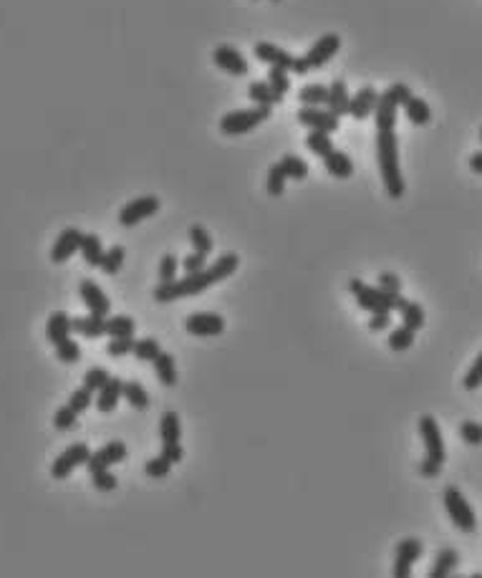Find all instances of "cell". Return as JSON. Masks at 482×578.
I'll return each instance as SVG.
<instances>
[{
  "mask_svg": "<svg viewBox=\"0 0 482 578\" xmlns=\"http://www.w3.org/2000/svg\"><path fill=\"white\" fill-rule=\"evenodd\" d=\"M238 265H240L238 253H225V255H220V258L215 260L210 268H205V271L185 276L182 281H172V283H159L152 295H154V301L157 303H172V301H177V298L197 295V293H202V290L210 288V285L230 278L232 273L238 271Z\"/></svg>",
  "mask_w": 482,
  "mask_h": 578,
  "instance_id": "1",
  "label": "cell"
},
{
  "mask_svg": "<svg viewBox=\"0 0 482 578\" xmlns=\"http://www.w3.org/2000/svg\"><path fill=\"white\" fill-rule=\"evenodd\" d=\"M376 159H379L387 195L391 200L404 197V177L399 170V144L394 132H376Z\"/></svg>",
  "mask_w": 482,
  "mask_h": 578,
  "instance_id": "2",
  "label": "cell"
},
{
  "mask_svg": "<svg viewBox=\"0 0 482 578\" xmlns=\"http://www.w3.org/2000/svg\"><path fill=\"white\" fill-rule=\"evenodd\" d=\"M351 293H354V298H356V303L363 308V311H371V314H384V311H401V308L407 306V298H401V295H389L384 293L382 288H374V285H366L363 281H351L349 283Z\"/></svg>",
  "mask_w": 482,
  "mask_h": 578,
  "instance_id": "3",
  "label": "cell"
},
{
  "mask_svg": "<svg viewBox=\"0 0 482 578\" xmlns=\"http://www.w3.org/2000/svg\"><path fill=\"white\" fill-rule=\"evenodd\" d=\"M265 119H270V107L238 109V112H230L220 119V132L227 137H238V134L250 132L257 124H263Z\"/></svg>",
  "mask_w": 482,
  "mask_h": 578,
  "instance_id": "4",
  "label": "cell"
},
{
  "mask_svg": "<svg viewBox=\"0 0 482 578\" xmlns=\"http://www.w3.org/2000/svg\"><path fill=\"white\" fill-rule=\"evenodd\" d=\"M442 497H445V508L447 513H450L452 523H455L460 530H464V533H472V530L477 528V518H475V510L464 500L462 492H460L455 485H450V488H445Z\"/></svg>",
  "mask_w": 482,
  "mask_h": 578,
  "instance_id": "5",
  "label": "cell"
},
{
  "mask_svg": "<svg viewBox=\"0 0 482 578\" xmlns=\"http://www.w3.org/2000/svg\"><path fill=\"white\" fill-rule=\"evenodd\" d=\"M88 457H91V450H88L86 442H76V445L66 447V450L53 459V465H51V478L66 480L79 465H86Z\"/></svg>",
  "mask_w": 482,
  "mask_h": 578,
  "instance_id": "6",
  "label": "cell"
},
{
  "mask_svg": "<svg viewBox=\"0 0 482 578\" xmlns=\"http://www.w3.org/2000/svg\"><path fill=\"white\" fill-rule=\"evenodd\" d=\"M420 434H422V442H424V450H427V457L434 459V462H445L447 452H445V440H442V429H439L437 419H434L432 415H424L420 417Z\"/></svg>",
  "mask_w": 482,
  "mask_h": 578,
  "instance_id": "7",
  "label": "cell"
},
{
  "mask_svg": "<svg viewBox=\"0 0 482 578\" xmlns=\"http://www.w3.org/2000/svg\"><path fill=\"white\" fill-rule=\"evenodd\" d=\"M159 205H162V202H159L154 195L137 197V200L126 202L124 208L119 210V222H121L124 227L137 225V222L147 220V217H152V215H157Z\"/></svg>",
  "mask_w": 482,
  "mask_h": 578,
  "instance_id": "8",
  "label": "cell"
},
{
  "mask_svg": "<svg viewBox=\"0 0 482 578\" xmlns=\"http://www.w3.org/2000/svg\"><path fill=\"white\" fill-rule=\"evenodd\" d=\"M422 556V541L420 538H404L396 546L394 553V578H412V566Z\"/></svg>",
  "mask_w": 482,
  "mask_h": 578,
  "instance_id": "9",
  "label": "cell"
},
{
  "mask_svg": "<svg viewBox=\"0 0 482 578\" xmlns=\"http://www.w3.org/2000/svg\"><path fill=\"white\" fill-rule=\"evenodd\" d=\"M295 119L303 126H308L311 132H326L331 134L338 129V116L331 114L328 109H316V107H301V112L295 114Z\"/></svg>",
  "mask_w": 482,
  "mask_h": 578,
  "instance_id": "10",
  "label": "cell"
},
{
  "mask_svg": "<svg viewBox=\"0 0 482 578\" xmlns=\"http://www.w3.org/2000/svg\"><path fill=\"white\" fill-rule=\"evenodd\" d=\"M338 48H341V38H338L336 33H326V36H321L319 41L311 46V51H308L303 58H306L308 69H321V66H326V63L336 56Z\"/></svg>",
  "mask_w": 482,
  "mask_h": 578,
  "instance_id": "11",
  "label": "cell"
},
{
  "mask_svg": "<svg viewBox=\"0 0 482 578\" xmlns=\"http://www.w3.org/2000/svg\"><path fill=\"white\" fill-rule=\"evenodd\" d=\"M121 459H126V445L124 442H109L101 450L91 452L86 467L88 472H99V470H109L112 465H119Z\"/></svg>",
  "mask_w": 482,
  "mask_h": 578,
  "instance_id": "12",
  "label": "cell"
},
{
  "mask_svg": "<svg viewBox=\"0 0 482 578\" xmlns=\"http://www.w3.org/2000/svg\"><path fill=\"white\" fill-rule=\"evenodd\" d=\"M79 293H81V301L86 303L88 314L94 316H101V318H107L109 311H112V303H109V295L101 290V285H96L94 281H88V278H83L81 285H79Z\"/></svg>",
  "mask_w": 482,
  "mask_h": 578,
  "instance_id": "13",
  "label": "cell"
},
{
  "mask_svg": "<svg viewBox=\"0 0 482 578\" xmlns=\"http://www.w3.org/2000/svg\"><path fill=\"white\" fill-rule=\"evenodd\" d=\"M185 328L192 336H220L225 331V318L217 314H210V311L207 314H192L185 321Z\"/></svg>",
  "mask_w": 482,
  "mask_h": 578,
  "instance_id": "14",
  "label": "cell"
},
{
  "mask_svg": "<svg viewBox=\"0 0 482 578\" xmlns=\"http://www.w3.org/2000/svg\"><path fill=\"white\" fill-rule=\"evenodd\" d=\"M253 53H255L257 61L268 63V66H273V69L293 71L295 56H290L288 51L281 48V46H276V43H265V41H260V43H255Z\"/></svg>",
  "mask_w": 482,
  "mask_h": 578,
  "instance_id": "15",
  "label": "cell"
},
{
  "mask_svg": "<svg viewBox=\"0 0 482 578\" xmlns=\"http://www.w3.org/2000/svg\"><path fill=\"white\" fill-rule=\"evenodd\" d=\"M81 240H83V233L76 230V227L61 230V235H58L53 248H51V260H53V263H66V260L81 248Z\"/></svg>",
  "mask_w": 482,
  "mask_h": 578,
  "instance_id": "16",
  "label": "cell"
},
{
  "mask_svg": "<svg viewBox=\"0 0 482 578\" xmlns=\"http://www.w3.org/2000/svg\"><path fill=\"white\" fill-rule=\"evenodd\" d=\"M213 61L217 69L227 71V74H232V76L248 74V61H245L243 53H240L238 48H232V46H217L213 53Z\"/></svg>",
  "mask_w": 482,
  "mask_h": 578,
  "instance_id": "17",
  "label": "cell"
},
{
  "mask_svg": "<svg viewBox=\"0 0 482 578\" xmlns=\"http://www.w3.org/2000/svg\"><path fill=\"white\" fill-rule=\"evenodd\" d=\"M376 101H379V94H376L374 86H363L356 91V96H351L349 104V114L356 121H363L371 112L376 109Z\"/></svg>",
  "mask_w": 482,
  "mask_h": 578,
  "instance_id": "18",
  "label": "cell"
},
{
  "mask_svg": "<svg viewBox=\"0 0 482 578\" xmlns=\"http://www.w3.org/2000/svg\"><path fill=\"white\" fill-rule=\"evenodd\" d=\"M396 101L384 91L379 94V101H376L374 116H376V132H394L396 126Z\"/></svg>",
  "mask_w": 482,
  "mask_h": 578,
  "instance_id": "19",
  "label": "cell"
},
{
  "mask_svg": "<svg viewBox=\"0 0 482 578\" xmlns=\"http://www.w3.org/2000/svg\"><path fill=\"white\" fill-rule=\"evenodd\" d=\"M124 382L121 379H109L104 387L99 389V396H96V407H99V412H114L116 409V404H119V399L124 394Z\"/></svg>",
  "mask_w": 482,
  "mask_h": 578,
  "instance_id": "20",
  "label": "cell"
},
{
  "mask_svg": "<svg viewBox=\"0 0 482 578\" xmlns=\"http://www.w3.org/2000/svg\"><path fill=\"white\" fill-rule=\"evenodd\" d=\"M323 167L328 170V175L336 177V180H349V177L354 175V162H351L349 154L341 149H333L331 154H326Z\"/></svg>",
  "mask_w": 482,
  "mask_h": 578,
  "instance_id": "21",
  "label": "cell"
},
{
  "mask_svg": "<svg viewBox=\"0 0 482 578\" xmlns=\"http://www.w3.org/2000/svg\"><path fill=\"white\" fill-rule=\"evenodd\" d=\"M71 328H74L76 333L86 336V339H101V336L107 333V318L88 314V316H81V318H71Z\"/></svg>",
  "mask_w": 482,
  "mask_h": 578,
  "instance_id": "22",
  "label": "cell"
},
{
  "mask_svg": "<svg viewBox=\"0 0 482 578\" xmlns=\"http://www.w3.org/2000/svg\"><path fill=\"white\" fill-rule=\"evenodd\" d=\"M349 104H351V96H349V88H346V81L344 79H336V81L328 86V112L336 114V116H344V114H349Z\"/></svg>",
  "mask_w": 482,
  "mask_h": 578,
  "instance_id": "23",
  "label": "cell"
},
{
  "mask_svg": "<svg viewBox=\"0 0 482 578\" xmlns=\"http://www.w3.org/2000/svg\"><path fill=\"white\" fill-rule=\"evenodd\" d=\"M71 331H74V328H71L69 314L56 311V314L48 316V323H46V339H48L51 344H61L63 339H69Z\"/></svg>",
  "mask_w": 482,
  "mask_h": 578,
  "instance_id": "24",
  "label": "cell"
},
{
  "mask_svg": "<svg viewBox=\"0 0 482 578\" xmlns=\"http://www.w3.org/2000/svg\"><path fill=\"white\" fill-rule=\"evenodd\" d=\"M460 563V556L455 548H442L434 558V566L429 568V578H450Z\"/></svg>",
  "mask_w": 482,
  "mask_h": 578,
  "instance_id": "25",
  "label": "cell"
},
{
  "mask_svg": "<svg viewBox=\"0 0 482 578\" xmlns=\"http://www.w3.org/2000/svg\"><path fill=\"white\" fill-rule=\"evenodd\" d=\"M81 255L83 260H86L91 268H101V263H104V246H101V238L94 233H83V240H81Z\"/></svg>",
  "mask_w": 482,
  "mask_h": 578,
  "instance_id": "26",
  "label": "cell"
},
{
  "mask_svg": "<svg viewBox=\"0 0 482 578\" xmlns=\"http://www.w3.org/2000/svg\"><path fill=\"white\" fill-rule=\"evenodd\" d=\"M248 96L255 101L257 107H276V104L283 101V96L276 94V91L268 86V81H253L250 86H248Z\"/></svg>",
  "mask_w": 482,
  "mask_h": 578,
  "instance_id": "27",
  "label": "cell"
},
{
  "mask_svg": "<svg viewBox=\"0 0 482 578\" xmlns=\"http://www.w3.org/2000/svg\"><path fill=\"white\" fill-rule=\"evenodd\" d=\"M154 371H157V379L164 384V387H175L177 384V366H175V356L172 354H167V351H162L159 354L154 361Z\"/></svg>",
  "mask_w": 482,
  "mask_h": 578,
  "instance_id": "28",
  "label": "cell"
},
{
  "mask_svg": "<svg viewBox=\"0 0 482 578\" xmlns=\"http://www.w3.org/2000/svg\"><path fill=\"white\" fill-rule=\"evenodd\" d=\"M404 112H407V119L417 126L429 124V119H432V109H429V104H427L424 99H420V96H412V99L404 104Z\"/></svg>",
  "mask_w": 482,
  "mask_h": 578,
  "instance_id": "29",
  "label": "cell"
},
{
  "mask_svg": "<svg viewBox=\"0 0 482 578\" xmlns=\"http://www.w3.org/2000/svg\"><path fill=\"white\" fill-rule=\"evenodd\" d=\"M159 437H162V445H177L182 437V424L180 417L175 412H164L162 422H159Z\"/></svg>",
  "mask_w": 482,
  "mask_h": 578,
  "instance_id": "30",
  "label": "cell"
},
{
  "mask_svg": "<svg viewBox=\"0 0 482 578\" xmlns=\"http://www.w3.org/2000/svg\"><path fill=\"white\" fill-rule=\"evenodd\" d=\"M134 328H137V323H134L132 316L107 318V336H112V339H134Z\"/></svg>",
  "mask_w": 482,
  "mask_h": 578,
  "instance_id": "31",
  "label": "cell"
},
{
  "mask_svg": "<svg viewBox=\"0 0 482 578\" xmlns=\"http://www.w3.org/2000/svg\"><path fill=\"white\" fill-rule=\"evenodd\" d=\"M298 99H301L303 107H316L321 109L323 104H328V86L323 83H308L298 91Z\"/></svg>",
  "mask_w": 482,
  "mask_h": 578,
  "instance_id": "32",
  "label": "cell"
},
{
  "mask_svg": "<svg viewBox=\"0 0 482 578\" xmlns=\"http://www.w3.org/2000/svg\"><path fill=\"white\" fill-rule=\"evenodd\" d=\"M124 399L132 407H137V409H147L149 407V394H147V389L142 387L139 382H124Z\"/></svg>",
  "mask_w": 482,
  "mask_h": 578,
  "instance_id": "33",
  "label": "cell"
},
{
  "mask_svg": "<svg viewBox=\"0 0 482 578\" xmlns=\"http://www.w3.org/2000/svg\"><path fill=\"white\" fill-rule=\"evenodd\" d=\"M306 144H308V149L314 152L316 157H321V159H323L326 154H331V152H333L331 134H326V132H311L306 137Z\"/></svg>",
  "mask_w": 482,
  "mask_h": 578,
  "instance_id": "34",
  "label": "cell"
},
{
  "mask_svg": "<svg viewBox=\"0 0 482 578\" xmlns=\"http://www.w3.org/2000/svg\"><path fill=\"white\" fill-rule=\"evenodd\" d=\"M278 164H281L283 175L288 177V180H303V177L308 175V164L303 162L301 157H295V154H286Z\"/></svg>",
  "mask_w": 482,
  "mask_h": 578,
  "instance_id": "35",
  "label": "cell"
},
{
  "mask_svg": "<svg viewBox=\"0 0 482 578\" xmlns=\"http://www.w3.org/2000/svg\"><path fill=\"white\" fill-rule=\"evenodd\" d=\"M399 314H401V321H404V326L412 328V331H420V328L424 326V308H422L420 303L407 301V306L401 308Z\"/></svg>",
  "mask_w": 482,
  "mask_h": 578,
  "instance_id": "36",
  "label": "cell"
},
{
  "mask_svg": "<svg viewBox=\"0 0 482 578\" xmlns=\"http://www.w3.org/2000/svg\"><path fill=\"white\" fill-rule=\"evenodd\" d=\"M412 344H414V331L404 326V323L389 333V349H391V351H407Z\"/></svg>",
  "mask_w": 482,
  "mask_h": 578,
  "instance_id": "37",
  "label": "cell"
},
{
  "mask_svg": "<svg viewBox=\"0 0 482 578\" xmlns=\"http://www.w3.org/2000/svg\"><path fill=\"white\" fill-rule=\"evenodd\" d=\"M124 248L121 246H114L109 248L107 253H104V263H101V271L109 273V276H116V273L121 271V265H124Z\"/></svg>",
  "mask_w": 482,
  "mask_h": 578,
  "instance_id": "38",
  "label": "cell"
},
{
  "mask_svg": "<svg viewBox=\"0 0 482 578\" xmlns=\"http://www.w3.org/2000/svg\"><path fill=\"white\" fill-rule=\"evenodd\" d=\"M189 240H192L194 253H202V255H210L213 253V238L202 225H192L189 227Z\"/></svg>",
  "mask_w": 482,
  "mask_h": 578,
  "instance_id": "39",
  "label": "cell"
},
{
  "mask_svg": "<svg viewBox=\"0 0 482 578\" xmlns=\"http://www.w3.org/2000/svg\"><path fill=\"white\" fill-rule=\"evenodd\" d=\"M56 356L63 364H76L81 358V346L76 344L74 339H63L61 344H56Z\"/></svg>",
  "mask_w": 482,
  "mask_h": 578,
  "instance_id": "40",
  "label": "cell"
},
{
  "mask_svg": "<svg viewBox=\"0 0 482 578\" xmlns=\"http://www.w3.org/2000/svg\"><path fill=\"white\" fill-rule=\"evenodd\" d=\"M286 180H288V177L283 175L281 164H273V167L268 170V180H265L268 195H270V197H281V195H283V189H286Z\"/></svg>",
  "mask_w": 482,
  "mask_h": 578,
  "instance_id": "41",
  "label": "cell"
},
{
  "mask_svg": "<svg viewBox=\"0 0 482 578\" xmlns=\"http://www.w3.org/2000/svg\"><path fill=\"white\" fill-rule=\"evenodd\" d=\"M132 354L139 358V361H154V358L162 354V349H159V344L154 339H142V341H134Z\"/></svg>",
  "mask_w": 482,
  "mask_h": 578,
  "instance_id": "42",
  "label": "cell"
},
{
  "mask_svg": "<svg viewBox=\"0 0 482 578\" xmlns=\"http://www.w3.org/2000/svg\"><path fill=\"white\" fill-rule=\"evenodd\" d=\"M268 86L276 91V94H281V96H286L290 91V81H288V71H283V69H273L270 66V71H268Z\"/></svg>",
  "mask_w": 482,
  "mask_h": 578,
  "instance_id": "43",
  "label": "cell"
},
{
  "mask_svg": "<svg viewBox=\"0 0 482 578\" xmlns=\"http://www.w3.org/2000/svg\"><path fill=\"white\" fill-rule=\"evenodd\" d=\"M112 379V374H109L104 366H94V369H88L86 371V377H83V387L86 389H91V391H99L104 384Z\"/></svg>",
  "mask_w": 482,
  "mask_h": 578,
  "instance_id": "44",
  "label": "cell"
},
{
  "mask_svg": "<svg viewBox=\"0 0 482 578\" xmlns=\"http://www.w3.org/2000/svg\"><path fill=\"white\" fill-rule=\"evenodd\" d=\"M76 419H79V412H74V409L66 404V407L56 409V415H53V427L61 429V432H66V429L76 427Z\"/></svg>",
  "mask_w": 482,
  "mask_h": 578,
  "instance_id": "45",
  "label": "cell"
},
{
  "mask_svg": "<svg viewBox=\"0 0 482 578\" xmlns=\"http://www.w3.org/2000/svg\"><path fill=\"white\" fill-rule=\"evenodd\" d=\"M94 391L91 389H86V387H79V389L74 391V394L69 396V407L74 409V412H79V415H81V412H86L88 407H91V399H94Z\"/></svg>",
  "mask_w": 482,
  "mask_h": 578,
  "instance_id": "46",
  "label": "cell"
},
{
  "mask_svg": "<svg viewBox=\"0 0 482 578\" xmlns=\"http://www.w3.org/2000/svg\"><path fill=\"white\" fill-rule=\"evenodd\" d=\"M169 470H172V462H169V459H164L162 455H159V457H152L149 462L145 465V472L149 475V478H154V480L167 478Z\"/></svg>",
  "mask_w": 482,
  "mask_h": 578,
  "instance_id": "47",
  "label": "cell"
},
{
  "mask_svg": "<svg viewBox=\"0 0 482 578\" xmlns=\"http://www.w3.org/2000/svg\"><path fill=\"white\" fill-rule=\"evenodd\" d=\"M177 268H180L177 258L172 253H167L162 258V263H159V283H172V281H177Z\"/></svg>",
  "mask_w": 482,
  "mask_h": 578,
  "instance_id": "48",
  "label": "cell"
},
{
  "mask_svg": "<svg viewBox=\"0 0 482 578\" xmlns=\"http://www.w3.org/2000/svg\"><path fill=\"white\" fill-rule=\"evenodd\" d=\"M464 389L467 391H475V389H480L482 387V354L475 358V364L470 366V371L464 374Z\"/></svg>",
  "mask_w": 482,
  "mask_h": 578,
  "instance_id": "49",
  "label": "cell"
},
{
  "mask_svg": "<svg viewBox=\"0 0 482 578\" xmlns=\"http://www.w3.org/2000/svg\"><path fill=\"white\" fill-rule=\"evenodd\" d=\"M91 483H94L96 490L101 492H112L114 488H116V475L109 470H99V472H91Z\"/></svg>",
  "mask_w": 482,
  "mask_h": 578,
  "instance_id": "50",
  "label": "cell"
},
{
  "mask_svg": "<svg viewBox=\"0 0 482 578\" xmlns=\"http://www.w3.org/2000/svg\"><path fill=\"white\" fill-rule=\"evenodd\" d=\"M460 437H462L467 445H482V424H477V422H462V424H460Z\"/></svg>",
  "mask_w": 482,
  "mask_h": 578,
  "instance_id": "51",
  "label": "cell"
},
{
  "mask_svg": "<svg viewBox=\"0 0 482 578\" xmlns=\"http://www.w3.org/2000/svg\"><path fill=\"white\" fill-rule=\"evenodd\" d=\"M132 351H134V339H112L107 346V354L114 358L126 356V354H132Z\"/></svg>",
  "mask_w": 482,
  "mask_h": 578,
  "instance_id": "52",
  "label": "cell"
},
{
  "mask_svg": "<svg viewBox=\"0 0 482 578\" xmlns=\"http://www.w3.org/2000/svg\"><path fill=\"white\" fill-rule=\"evenodd\" d=\"M387 94L391 96V99L396 101V107H404V104H407L409 99H412V88L407 86V83L404 81H396V83H391V86L387 88Z\"/></svg>",
  "mask_w": 482,
  "mask_h": 578,
  "instance_id": "53",
  "label": "cell"
},
{
  "mask_svg": "<svg viewBox=\"0 0 482 578\" xmlns=\"http://www.w3.org/2000/svg\"><path fill=\"white\" fill-rule=\"evenodd\" d=\"M207 255H202V253H192V255H187V258H182V268H185V273L187 276H192V273H200L207 268Z\"/></svg>",
  "mask_w": 482,
  "mask_h": 578,
  "instance_id": "54",
  "label": "cell"
},
{
  "mask_svg": "<svg viewBox=\"0 0 482 578\" xmlns=\"http://www.w3.org/2000/svg\"><path fill=\"white\" fill-rule=\"evenodd\" d=\"M379 288L389 295H399L401 293V281L394 273H379Z\"/></svg>",
  "mask_w": 482,
  "mask_h": 578,
  "instance_id": "55",
  "label": "cell"
},
{
  "mask_svg": "<svg viewBox=\"0 0 482 578\" xmlns=\"http://www.w3.org/2000/svg\"><path fill=\"white\" fill-rule=\"evenodd\" d=\"M162 457L175 465V462H180V459L185 457V450H182L180 442H177V445H162Z\"/></svg>",
  "mask_w": 482,
  "mask_h": 578,
  "instance_id": "56",
  "label": "cell"
},
{
  "mask_svg": "<svg viewBox=\"0 0 482 578\" xmlns=\"http://www.w3.org/2000/svg\"><path fill=\"white\" fill-rule=\"evenodd\" d=\"M389 323H391V314L389 311H384V314H374L369 321V328L371 331H384V328H389Z\"/></svg>",
  "mask_w": 482,
  "mask_h": 578,
  "instance_id": "57",
  "label": "cell"
},
{
  "mask_svg": "<svg viewBox=\"0 0 482 578\" xmlns=\"http://www.w3.org/2000/svg\"><path fill=\"white\" fill-rule=\"evenodd\" d=\"M439 470H442V465H439V462H434V459H429V457H424L420 462V472L424 475V478H437Z\"/></svg>",
  "mask_w": 482,
  "mask_h": 578,
  "instance_id": "58",
  "label": "cell"
},
{
  "mask_svg": "<svg viewBox=\"0 0 482 578\" xmlns=\"http://www.w3.org/2000/svg\"><path fill=\"white\" fill-rule=\"evenodd\" d=\"M308 63H306V58H295V63H293V74H298V76H306L308 74Z\"/></svg>",
  "mask_w": 482,
  "mask_h": 578,
  "instance_id": "59",
  "label": "cell"
},
{
  "mask_svg": "<svg viewBox=\"0 0 482 578\" xmlns=\"http://www.w3.org/2000/svg\"><path fill=\"white\" fill-rule=\"evenodd\" d=\"M470 170L477 172V175H482V152H477V154L470 157Z\"/></svg>",
  "mask_w": 482,
  "mask_h": 578,
  "instance_id": "60",
  "label": "cell"
},
{
  "mask_svg": "<svg viewBox=\"0 0 482 578\" xmlns=\"http://www.w3.org/2000/svg\"><path fill=\"white\" fill-rule=\"evenodd\" d=\"M467 578H482V573H475V576H467Z\"/></svg>",
  "mask_w": 482,
  "mask_h": 578,
  "instance_id": "61",
  "label": "cell"
},
{
  "mask_svg": "<svg viewBox=\"0 0 482 578\" xmlns=\"http://www.w3.org/2000/svg\"><path fill=\"white\" fill-rule=\"evenodd\" d=\"M450 578H464V576H457V573H452V576H450Z\"/></svg>",
  "mask_w": 482,
  "mask_h": 578,
  "instance_id": "62",
  "label": "cell"
},
{
  "mask_svg": "<svg viewBox=\"0 0 482 578\" xmlns=\"http://www.w3.org/2000/svg\"><path fill=\"white\" fill-rule=\"evenodd\" d=\"M480 139H482V129H480Z\"/></svg>",
  "mask_w": 482,
  "mask_h": 578,
  "instance_id": "63",
  "label": "cell"
},
{
  "mask_svg": "<svg viewBox=\"0 0 482 578\" xmlns=\"http://www.w3.org/2000/svg\"><path fill=\"white\" fill-rule=\"evenodd\" d=\"M273 3H278V0H273Z\"/></svg>",
  "mask_w": 482,
  "mask_h": 578,
  "instance_id": "64",
  "label": "cell"
}]
</instances>
